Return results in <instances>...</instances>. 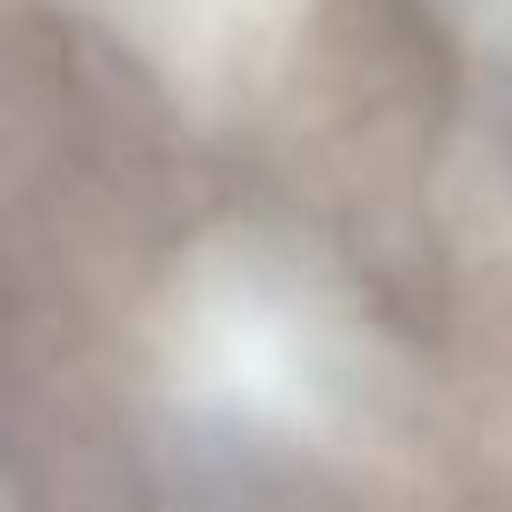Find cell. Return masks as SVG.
Listing matches in <instances>:
<instances>
[{
  "label": "cell",
  "instance_id": "1",
  "mask_svg": "<svg viewBox=\"0 0 512 512\" xmlns=\"http://www.w3.org/2000/svg\"><path fill=\"white\" fill-rule=\"evenodd\" d=\"M174 407L279 445H347L377 407V354L317 272L272 241H211L159 317Z\"/></svg>",
  "mask_w": 512,
  "mask_h": 512
},
{
  "label": "cell",
  "instance_id": "2",
  "mask_svg": "<svg viewBox=\"0 0 512 512\" xmlns=\"http://www.w3.org/2000/svg\"><path fill=\"white\" fill-rule=\"evenodd\" d=\"M106 8L189 106H234L264 91L302 31V0H106Z\"/></svg>",
  "mask_w": 512,
  "mask_h": 512
}]
</instances>
